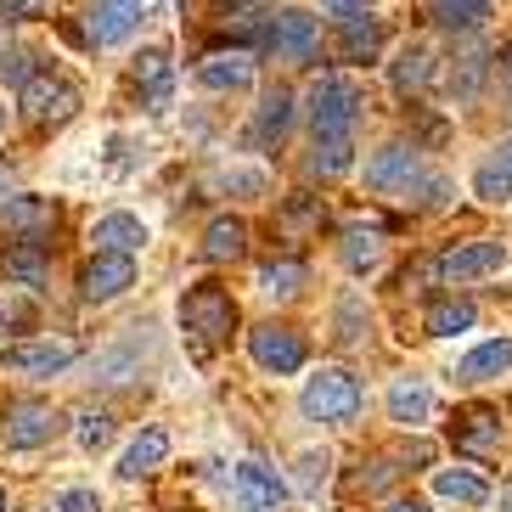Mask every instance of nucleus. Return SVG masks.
<instances>
[{
    "label": "nucleus",
    "mask_w": 512,
    "mask_h": 512,
    "mask_svg": "<svg viewBox=\"0 0 512 512\" xmlns=\"http://www.w3.org/2000/svg\"><path fill=\"white\" fill-rule=\"evenodd\" d=\"M181 327H186V344H192V355H197V361H209L214 349L231 338V327H237V299H231L226 287L197 282L192 293L181 299Z\"/></svg>",
    "instance_id": "f257e3e1"
},
{
    "label": "nucleus",
    "mask_w": 512,
    "mask_h": 512,
    "mask_svg": "<svg viewBox=\"0 0 512 512\" xmlns=\"http://www.w3.org/2000/svg\"><path fill=\"white\" fill-rule=\"evenodd\" d=\"M366 91L349 74H321L310 79V96H304V119L316 136H349V124L361 119Z\"/></svg>",
    "instance_id": "f03ea898"
},
{
    "label": "nucleus",
    "mask_w": 512,
    "mask_h": 512,
    "mask_svg": "<svg viewBox=\"0 0 512 512\" xmlns=\"http://www.w3.org/2000/svg\"><path fill=\"white\" fill-rule=\"evenodd\" d=\"M299 406L310 422H355L366 406V394H361V377L344 372V366H321L310 383H304L299 394Z\"/></svg>",
    "instance_id": "7ed1b4c3"
},
{
    "label": "nucleus",
    "mask_w": 512,
    "mask_h": 512,
    "mask_svg": "<svg viewBox=\"0 0 512 512\" xmlns=\"http://www.w3.org/2000/svg\"><path fill=\"white\" fill-rule=\"evenodd\" d=\"M422 181H428V175H422L417 147H400V141L377 147L372 164H366V186L383 192V197H411V192H422Z\"/></svg>",
    "instance_id": "20e7f679"
},
{
    "label": "nucleus",
    "mask_w": 512,
    "mask_h": 512,
    "mask_svg": "<svg viewBox=\"0 0 512 512\" xmlns=\"http://www.w3.org/2000/svg\"><path fill=\"white\" fill-rule=\"evenodd\" d=\"M57 428H62V411L46 406V400H17V406H6V417H0L6 451H40V445H51Z\"/></svg>",
    "instance_id": "39448f33"
},
{
    "label": "nucleus",
    "mask_w": 512,
    "mask_h": 512,
    "mask_svg": "<svg viewBox=\"0 0 512 512\" xmlns=\"http://www.w3.org/2000/svg\"><path fill=\"white\" fill-rule=\"evenodd\" d=\"M79 361L74 344H62V338H23V344H6L0 349V366L12 377H57Z\"/></svg>",
    "instance_id": "423d86ee"
},
{
    "label": "nucleus",
    "mask_w": 512,
    "mask_h": 512,
    "mask_svg": "<svg viewBox=\"0 0 512 512\" xmlns=\"http://www.w3.org/2000/svg\"><path fill=\"white\" fill-rule=\"evenodd\" d=\"M141 23H147V0H91V12H85L96 46H124Z\"/></svg>",
    "instance_id": "0eeeda50"
},
{
    "label": "nucleus",
    "mask_w": 512,
    "mask_h": 512,
    "mask_svg": "<svg viewBox=\"0 0 512 512\" xmlns=\"http://www.w3.org/2000/svg\"><path fill=\"white\" fill-rule=\"evenodd\" d=\"M248 355H254L265 372L287 377V372H299L304 366V338L293 327H276V321H265V327L248 332Z\"/></svg>",
    "instance_id": "6e6552de"
},
{
    "label": "nucleus",
    "mask_w": 512,
    "mask_h": 512,
    "mask_svg": "<svg viewBox=\"0 0 512 512\" xmlns=\"http://www.w3.org/2000/svg\"><path fill=\"white\" fill-rule=\"evenodd\" d=\"M501 265H507V248L490 242V237H479V242H456L451 254L439 259V276H445L451 287H462V282H479V276H496Z\"/></svg>",
    "instance_id": "1a4fd4ad"
},
{
    "label": "nucleus",
    "mask_w": 512,
    "mask_h": 512,
    "mask_svg": "<svg viewBox=\"0 0 512 512\" xmlns=\"http://www.w3.org/2000/svg\"><path fill=\"white\" fill-rule=\"evenodd\" d=\"M74 107H79V91L68 85V79H57V74H29L23 79V113H29V119L62 124Z\"/></svg>",
    "instance_id": "9d476101"
},
{
    "label": "nucleus",
    "mask_w": 512,
    "mask_h": 512,
    "mask_svg": "<svg viewBox=\"0 0 512 512\" xmlns=\"http://www.w3.org/2000/svg\"><path fill=\"white\" fill-rule=\"evenodd\" d=\"M130 282H136V254H96L85 265V276H79V299L107 304V299H119Z\"/></svg>",
    "instance_id": "9b49d317"
},
{
    "label": "nucleus",
    "mask_w": 512,
    "mask_h": 512,
    "mask_svg": "<svg viewBox=\"0 0 512 512\" xmlns=\"http://www.w3.org/2000/svg\"><path fill=\"white\" fill-rule=\"evenodd\" d=\"M237 501H242V512H282L287 484L276 479V467L248 456V462H237Z\"/></svg>",
    "instance_id": "f8f14e48"
},
{
    "label": "nucleus",
    "mask_w": 512,
    "mask_h": 512,
    "mask_svg": "<svg viewBox=\"0 0 512 512\" xmlns=\"http://www.w3.org/2000/svg\"><path fill=\"white\" fill-rule=\"evenodd\" d=\"M271 51H276L282 62H316V51H321V23H316L310 12H276Z\"/></svg>",
    "instance_id": "ddd939ff"
},
{
    "label": "nucleus",
    "mask_w": 512,
    "mask_h": 512,
    "mask_svg": "<svg viewBox=\"0 0 512 512\" xmlns=\"http://www.w3.org/2000/svg\"><path fill=\"white\" fill-rule=\"evenodd\" d=\"M51 226H57L51 197H12V203H0V231L12 242H40Z\"/></svg>",
    "instance_id": "4468645a"
},
{
    "label": "nucleus",
    "mask_w": 512,
    "mask_h": 512,
    "mask_svg": "<svg viewBox=\"0 0 512 512\" xmlns=\"http://www.w3.org/2000/svg\"><path fill=\"white\" fill-rule=\"evenodd\" d=\"M136 85H141V96H147L152 113H164V107L175 102V62H169L164 46H152V51L136 57Z\"/></svg>",
    "instance_id": "2eb2a0df"
},
{
    "label": "nucleus",
    "mask_w": 512,
    "mask_h": 512,
    "mask_svg": "<svg viewBox=\"0 0 512 512\" xmlns=\"http://www.w3.org/2000/svg\"><path fill=\"white\" fill-rule=\"evenodd\" d=\"M428 417H434V389H428L422 377H394L389 383V422H400V428H422Z\"/></svg>",
    "instance_id": "dca6fc26"
},
{
    "label": "nucleus",
    "mask_w": 512,
    "mask_h": 512,
    "mask_svg": "<svg viewBox=\"0 0 512 512\" xmlns=\"http://www.w3.org/2000/svg\"><path fill=\"white\" fill-rule=\"evenodd\" d=\"M91 242H96V254H141L147 248V226L136 214H102L91 226Z\"/></svg>",
    "instance_id": "f3484780"
},
{
    "label": "nucleus",
    "mask_w": 512,
    "mask_h": 512,
    "mask_svg": "<svg viewBox=\"0 0 512 512\" xmlns=\"http://www.w3.org/2000/svg\"><path fill=\"white\" fill-rule=\"evenodd\" d=\"M451 439H456V451H467V456H490V451H501V417L496 411H462Z\"/></svg>",
    "instance_id": "a211bd4d"
},
{
    "label": "nucleus",
    "mask_w": 512,
    "mask_h": 512,
    "mask_svg": "<svg viewBox=\"0 0 512 512\" xmlns=\"http://www.w3.org/2000/svg\"><path fill=\"white\" fill-rule=\"evenodd\" d=\"M197 79H203L209 91H242V85L254 79V57H248V51H214V57L197 62Z\"/></svg>",
    "instance_id": "6ab92c4d"
},
{
    "label": "nucleus",
    "mask_w": 512,
    "mask_h": 512,
    "mask_svg": "<svg viewBox=\"0 0 512 512\" xmlns=\"http://www.w3.org/2000/svg\"><path fill=\"white\" fill-rule=\"evenodd\" d=\"M512 366V338H490V344L467 349L462 361H456V383H490Z\"/></svg>",
    "instance_id": "aec40b11"
},
{
    "label": "nucleus",
    "mask_w": 512,
    "mask_h": 512,
    "mask_svg": "<svg viewBox=\"0 0 512 512\" xmlns=\"http://www.w3.org/2000/svg\"><path fill=\"white\" fill-rule=\"evenodd\" d=\"M377 46H383V29L361 12H344L338 17V57L344 62H372Z\"/></svg>",
    "instance_id": "412c9836"
},
{
    "label": "nucleus",
    "mask_w": 512,
    "mask_h": 512,
    "mask_svg": "<svg viewBox=\"0 0 512 512\" xmlns=\"http://www.w3.org/2000/svg\"><path fill=\"white\" fill-rule=\"evenodd\" d=\"M287 124H293V96L276 85V91L259 96V113H254V130H248V141H254V147H271V141L287 136Z\"/></svg>",
    "instance_id": "4be33fe9"
},
{
    "label": "nucleus",
    "mask_w": 512,
    "mask_h": 512,
    "mask_svg": "<svg viewBox=\"0 0 512 512\" xmlns=\"http://www.w3.org/2000/svg\"><path fill=\"white\" fill-rule=\"evenodd\" d=\"M434 51L428 46H406L400 51V57L389 62V79H394V91L400 96H417V91H428V85H434Z\"/></svg>",
    "instance_id": "5701e85b"
},
{
    "label": "nucleus",
    "mask_w": 512,
    "mask_h": 512,
    "mask_svg": "<svg viewBox=\"0 0 512 512\" xmlns=\"http://www.w3.org/2000/svg\"><path fill=\"white\" fill-rule=\"evenodd\" d=\"M422 17L434 23V29H479L484 17H490V0H422Z\"/></svg>",
    "instance_id": "b1692460"
},
{
    "label": "nucleus",
    "mask_w": 512,
    "mask_h": 512,
    "mask_svg": "<svg viewBox=\"0 0 512 512\" xmlns=\"http://www.w3.org/2000/svg\"><path fill=\"white\" fill-rule=\"evenodd\" d=\"M434 496L456 501V507H484V501H490V484H484L479 473H467V467H439L434 473Z\"/></svg>",
    "instance_id": "393cba45"
},
{
    "label": "nucleus",
    "mask_w": 512,
    "mask_h": 512,
    "mask_svg": "<svg viewBox=\"0 0 512 512\" xmlns=\"http://www.w3.org/2000/svg\"><path fill=\"white\" fill-rule=\"evenodd\" d=\"M242 248H248V226H242L237 214H220V220L203 231V259H214V265L242 259Z\"/></svg>",
    "instance_id": "a878e982"
},
{
    "label": "nucleus",
    "mask_w": 512,
    "mask_h": 512,
    "mask_svg": "<svg viewBox=\"0 0 512 512\" xmlns=\"http://www.w3.org/2000/svg\"><path fill=\"white\" fill-rule=\"evenodd\" d=\"M349 164H355V141H349V136H316L310 175H321V181H338V175H349Z\"/></svg>",
    "instance_id": "bb28decb"
},
{
    "label": "nucleus",
    "mask_w": 512,
    "mask_h": 512,
    "mask_svg": "<svg viewBox=\"0 0 512 512\" xmlns=\"http://www.w3.org/2000/svg\"><path fill=\"white\" fill-rule=\"evenodd\" d=\"M164 456H169V434H164V428H147V434H141L130 451H124L119 473H124V479H141V473H152Z\"/></svg>",
    "instance_id": "cd10ccee"
},
{
    "label": "nucleus",
    "mask_w": 512,
    "mask_h": 512,
    "mask_svg": "<svg viewBox=\"0 0 512 512\" xmlns=\"http://www.w3.org/2000/svg\"><path fill=\"white\" fill-rule=\"evenodd\" d=\"M6 276L23 282L29 293H40L46 287V254H40V242H17L12 254H6Z\"/></svg>",
    "instance_id": "c85d7f7f"
},
{
    "label": "nucleus",
    "mask_w": 512,
    "mask_h": 512,
    "mask_svg": "<svg viewBox=\"0 0 512 512\" xmlns=\"http://www.w3.org/2000/svg\"><path fill=\"white\" fill-rule=\"evenodd\" d=\"M473 327V304L467 299H445L428 310V338H456V332Z\"/></svg>",
    "instance_id": "c756f323"
},
{
    "label": "nucleus",
    "mask_w": 512,
    "mask_h": 512,
    "mask_svg": "<svg viewBox=\"0 0 512 512\" xmlns=\"http://www.w3.org/2000/svg\"><path fill=\"white\" fill-rule=\"evenodd\" d=\"M445 85H451L456 102H473V96H479V85H484V51H462Z\"/></svg>",
    "instance_id": "7c9ffc66"
},
{
    "label": "nucleus",
    "mask_w": 512,
    "mask_h": 512,
    "mask_svg": "<svg viewBox=\"0 0 512 512\" xmlns=\"http://www.w3.org/2000/svg\"><path fill=\"white\" fill-rule=\"evenodd\" d=\"M377 259H383V242H377V231H344V265L349 271H377Z\"/></svg>",
    "instance_id": "2f4dec72"
},
{
    "label": "nucleus",
    "mask_w": 512,
    "mask_h": 512,
    "mask_svg": "<svg viewBox=\"0 0 512 512\" xmlns=\"http://www.w3.org/2000/svg\"><path fill=\"white\" fill-rule=\"evenodd\" d=\"M473 192H479V203H507L512 197V169L507 164H484L479 175H473Z\"/></svg>",
    "instance_id": "473e14b6"
},
{
    "label": "nucleus",
    "mask_w": 512,
    "mask_h": 512,
    "mask_svg": "<svg viewBox=\"0 0 512 512\" xmlns=\"http://www.w3.org/2000/svg\"><path fill=\"white\" fill-rule=\"evenodd\" d=\"M74 439H79V451H102L107 439H113V417L107 411H79Z\"/></svg>",
    "instance_id": "72a5a7b5"
},
{
    "label": "nucleus",
    "mask_w": 512,
    "mask_h": 512,
    "mask_svg": "<svg viewBox=\"0 0 512 512\" xmlns=\"http://www.w3.org/2000/svg\"><path fill=\"white\" fill-rule=\"evenodd\" d=\"M259 287H265V293H299V287H304V265H293V259H282V265H265Z\"/></svg>",
    "instance_id": "f704fd0d"
},
{
    "label": "nucleus",
    "mask_w": 512,
    "mask_h": 512,
    "mask_svg": "<svg viewBox=\"0 0 512 512\" xmlns=\"http://www.w3.org/2000/svg\"><path fill=\"white\" fill-rule=\"evenodd\" d=\"M214 186H220V192H248V197H265V175H259V169H220V175H214Z\"/></svg>",
    "instance_id": "c9c22d12"
},
{
    "label": "nucleus",
    "mask_w": 512,
    "mask_h": 512,
    "mask_svg": "<svg viewBox=\"0 0 512 512\" xmlns=\"http://www.w3.org/2000/svg\"><path fill=\"white\" fill-rule=\"evenodd\" d=\"M62 512H102V501H96V490H85V484H74V490H62L57 501Z\"/></svg>",
    "instance_id": "e433bc0d"
},
{
    "label": "nucleus",
    "mask_w": 512,
    "mask_h": 512,
    "mask_svg": "<svg viewBox=\"0 0 512 512\" xmlns=\"http://www.w3.org/2000/svg\"><path fill=\"white\" fill-rule=\"evenodd\" d=\"M383 512H434V507H428V501H417V496H400V501H389Z\"/></svg>",
    "instance_id": "4c0bfd02"
},
{
    "label": "nucleus",
    "mask_w": 512,
    "mask_h": 512,
    "mask_svg": "<svg viewBox=\"0 0 512 512\" xmlns=\"http://www.w3.org/2000/svg\"><path fill=\"white\" fill-rule=\"evenodd\" d=\"M304 467H310V473H304V484H316V479H327V456H304Z\"/></svg>",
    "instance_id": "58836bf2"
},
{
    "label": "nucleus",
    "mask_w": 512,
    "mask_h": 512,
    "mask_svg": "<svg viewBox=\"0 0 512 512\" xmlns=\"http://www.w3.org/2000/svg\"><path fill=\"white\" fill-rule=\"evenodd\" d=\"M0 203H12V175H6V164H0Z\"/></svg>",
    "instance_id": "ea45409f"
},
{
    "label": "nucleus",
    "mask_w": 512,
    "mask_h": 512,
    "mask_svg": "<svg viewBox=\"0 0 512 512\" xmlns=\"http://www.w3.org/2000/svg\"><path fill=\"white\" fill-rule=\"evenodd\" d=\"M496 152H501L496 164H507V169H512V141H501V147H496Z\"/></svg>",
    "instance_id": "a19ab883"
},
{
    "label": "nucleus",
    "mask_w": 512,
    "mask_h": 512,
    "mask_svg": "<svg viewBox=\"0 0 512 512\" xmlns=\"http://www.w3.org/2000/svg\"><path fill=\"white\" fill-rule=\"evenodd\" d=\"M501 68H507V74H512V46H501Z\"/></svg>",
    "instance_id": "79ce46f5"
},
{
    "label": "nucleus",
    "mask_w": 512,
    "mask_h": 512,
    "mask_svg": "<svg viewBox=\"0 0 512 512\" xmlns=\"http://www.w3.org/2000/svg\"><path fill=\"white\" fill-rule=\"evenodd\" d=\"M501 512H512V484H507V490H501Z\"/></svg>",
    "instance_id": "37998d69"
},
{
    "label": "nucleus",
    "mask_w": 512,
    "mask_h": 512,
    "mask_svg": "<svg viewBox=\"0 0 512 512\" xmlns=\"http://www.w3.org/2000/svg\"><path fill=\"white\" fill-rule=\"evenodd\" d=\"M0 130H6V107H0Z\"/></svg>",
    "instance_id": "c03bdc74"
},
{
    "label": "nucleus",
    "mask_w": 512,
    "mask_h": 512,
    "mask_svg": "<svg viewBox=\"0 0 512 512\" xmlns=\"http://www.w3.org/2000/svg\"><path fill=\"white\" fill-rule=\"evenodd\" d=\"M0 512H6V490H0Z\"/></svg>",
    "instance_id": "a18cd8bd"
},
{
    "label": "nucleus",
    "mask_w": 512,
    "mask_h": 512,
    "mask_svg": "<svg viewBox=\"0 0 512 512\" xmlns=\"http://www.w3.org/2000/svg\"><path fill=\"white\" fill-rule=\"evenodd\" d=\"M46 512H62V507H46Z\"/></svg>",
    "instance_id": "49530a36"
},
{
    "label": "nucleus",
    "mask_w": 512,
    "mask_h": 512,
    "mask_svg": "<svg viewBox=\"0 0 512 512\" xmlns=\"http://www.w3.org/2000/svg\"><path fill=\"white\" fill-rule=\"evenodd\" d=\"M0 6H6V0H0Z\"/></svg>",
    "instance_id": "de8ad7c7"
}]
</instances>
